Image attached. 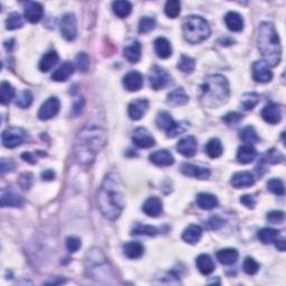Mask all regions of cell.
Wrapping results in <instances>:
<instances>
[{
	"mask_svg": "<svg viewBox=\"0 0 286 286\" xmlns=\"http://www.w3.org/2000/svg\"><path fill=\"white\" fill-rule=\"evenodd\" d=\"M98 204L107 219L115 220L121 216L126 207V195L122 179L118 172H110L104 178L99 190Z\"/></svg>",
	"mask_w": 286,
	"mask_h": 286,
	"instance_id": "cell-1",
	"label": "cell"
},
{
	"mask_svg": "<svg viewBox=\"0 0 286 286\" xmlns=\"http://www.w3.org/2000/svg\"><path fill=\"white\" fill-rule=\"evenodd\" d=\"M108 140L105 129L99 123H87L78 133L75 142V156L81 164L89 165L94 162Z\"/></svg>",
	"mask_w": 286,
	"mask_h": 286,
	"instance_id": "cell-2",
	"label": "cell"
},
{
	"mask_svg": "<svg viewBox=\"0 0 286 286\" xmlns=\"http://www.w3.org/2000/svg\"><path fill=\"white\" fill-rule=\"evenodd\" d=\"M257 45L267 65L270 67L280 65L282 59V46L278 31L272 22L263 21L258 26Z\"/></svg>",
	"mask_w": 286,
	"mask_h": 286,
	"instance_id": "cell-3",
	"label": "cell"
},
{
	"mask_svg": "<svg viewBox=\"0 0 286 286\" xmlns=\"http://www.w3.org/2000/svg\"><path fill=\"white\" fill-rule=\"evenodd\" d=\"M229 95V83L220 74L207 76L200 85V102L208 109H217L227 103Z\"/></svg>",
	"mask_w": 286,
	"mask_h": 286,
	"instance_id": "cell-4",
	"label": "cell"
},
{
	"mask_svg": "<svg viewBox=\"0 0 286 286\" xmlns=\"http://www.w3.org/2000/svg\"><path fill=\"white\" fill-rule=\"evenodd\" d=\"M210 27L204 18L189 16L182 21V34L184 39L190 44H199L210 36Z\"/></svg>",
	"mask_w": 286,
	"mask_h": 286,
	"instance_id": "cell-5",
	"label": "cell"
},
{
	"mask_svg": "<svg viewBox=\"0 0 286 286\" xmlns=\"http://www.w3.org/2000/svg\"><path fill=\"white\" fill-rule=\"evenodd\" d=\"M155 124L159 129L167 133L168 138H176L179 135H182L187 130V124L184 122H176L172 119L171 114L167 111H161L158 113L155 119Z\"/></svg>",
	"mask_w": 286,
	"mask_h": 286,
	"instance_id": "cell-6",
	"label": "cell"
},
{
	"mask_svg": "<svg viewBox=\"0 0 286 286\" xmlns=\"http://www.w3.org/2000/svg\"><path fill=\"white\" fill-rule=\"evenodd\" d=\"M27 139V133L21 128H7L1 135V142L4 147L13 149V147L19 146Z\"/></svg>",
	"mask_w": 286,
	"mask_h": 286,
	"instance_id": "cell-7",
	"label": "cell"
},
{
	"mask_svg": "<svg viewBox=\"0 0 286 286\" xmlns=\"http://www.w3.org/2000/svg\"><path fill=\"white\" fill-rule=\"evenodd\" d=\"M171 77H170L167 71L161 68L160 66H153L151 68L150 74H149V81H150V86L152 87V90L159 91L163 87L167 86Z\"/></svg>",
	"mask_w": 286,
	"mask_h": 286,
	"instance_id": "cell-8",
	"label": "cell"
},
{
	"mask_svg": "<svg viewBox=\"0 0 286 286\" xmlns=\"http://www.w3.org/2000/svg\"><path fill=\"white\" fill-rule=\"evenodd\" d=\"M61 31L64 38L72 41L77 36V20L74 13L68 12L63 16L61 20Z\"/></svg>",
	"mask_w": 286,
	"mask_h": 286,
	"instance_id": "cell-9",
	"label": "cell"
},
{
	"mask_svg": "<svg viewBox=\"0 0 286 286\" xmlns=\"http://www.w3.org/2000/svg\"><path fill=\"white\" fill-rule=\"evenodd\" d=\"M59 108H61L59 100L55 98V96H52V98L46 100L45 102L41 104L37 117H38V119L41 120V121H47V120L56 117L59 112Z\"/></svg>",
	"mask_w": 286,
	"mask_h": 286,
	"instance_id": "cell-10",
	"label": "cell"
},
{
	"mask_svg": "<svg viewBox=\"0 0 286 286\" xmlns=\"http://www.w3.org/2000/svg\"><path fill=\"white\" fill-rule=\"evenodd\" d=\"M253 77L257 83H269L273 78V72L264 61H256L253 64Z\"/></svg>",
	"mask_w": 286,
	"mask_h": 286,
	"instance_id": "cell-11",
	"label": "cell"
},
{
	"mask_svg": "<svg viewBox=\"0 0 286 286\" xmlns=\"http://www.w3.org/2000/svg\"><path fill=\"white\" fill-rule=\"evenodd\" d=\"M132 141L138 147L141 149H149L155 144L154 138L145 128H138L133 132Z\"/></svg>",
	"mask_w": 286,
	"mask_h": 286,
	"instance_id": "cell-12",
	"label": "cell"
},
{
	"mask_svg": "<svg viewBox=\"0 0 286 286\" xmlns=\"http://www.w3.org/2000/svg\"><path fill=\"white\" fill-rule=\"evenodd\" d=\"M147 110H149V101L145 99H137L129 104V118L133 120V121H139V120L144 117Z\"/></svg>",
	"mask_w": 286,
	"mask_h": 286,
	"instance_id": "cell-13",
	"label": "cell"
},
{
	"mask_svg": "<svg viewBox=\"0 0 286 286\" xmlns=\"http://www.w3.org/2000/svg\"><path fill=\"white\" fill-rule=\"evenodd\" d=\"M262 118L270 124H278L282 121L283 109L278 103H269L262 110Z\"/></svg>",
	"mask_w": 286,
	"mask_h": 286,
	"instance_id": "cell-14",
	"label": "cell"
},
{
	"mask_svg": "<svg viewBox=\"0 0 286 286\" xmlns=\"http://www.w3.org/2000/svg\"><path fill=\"white\" fill-rule=\"evenodd\" d=\"M25 18L31 24L39 22L44 16V8L39 2L27 1L24 6Z\"/></svg>",
	"mask_w": 286,
	"mask_h": 286,
	"instance_id": "cell-15",
	"label": "cell"
},
{
	"mask_svg": "<svg viewBox=\"0 0 286 286\" xmlns=\"http://www.w3.org/2000/svg\"><path fill=\"white\" fill-rule=\"evenodd\" d=\"M197 149H198V143L196 138L191 136L184 137L177 144L178 152L181 155L186 156V158H191V156L195 155Z\"/></svg>",
	"mask_w": 286,
	"mask_h": 286,
	"instance_id": "cell-16",
	"label": "cell"
},
{
	"mask_svg": "<svg viewBox=\"0 0 286 286\" xmlns=\"http://www.w3.org/2000/svg\"><path fill=\"white\" fill-rule=\"evenodd\" d=\"M181 172L187 177L197 178L200 180H206L210 177V170L207 168L199 167V165L191 164V163H183L181 165Z\"/></svg>",
	"mask_w": 286,
	"mask_h": 286,
	"instance_id": "cell-17",
	"label": "cell"
},
{
	"mask_svg": "<svg viewBox=\"0 0 286 286\" xmlns=\"http://www.w3.org/2000/svg\"><path fill=\"white\" fill-rule=\"evenodd\" d=\"M123 85L129 92H138L143 86V76L140 72L130 71L123 77Z\"/></svg>",
	"mask_w": 286,
	"mask_h": 286,
	"instance_id": "cell-18",
	"label": "cell"
},
{
	"mask_svg": "<svg viewBox=\"0 0 286 286\" xmlns=\"http://www.w3.org/2000/svg\"><path fill=\"white\" fill-rule=\"evenodd\" d=\"M150 161L158 167H169L174 163L173 155L167 150H158L149 155Z\"/></svg>",
	"mask_w": 286,
	"mask_h": 286,
	"instance_id": "cell-19",
	"label": "cell"
},
{
	"mask_svg": "<svg viewBox=\"0 0 286 286\" xmlns=\"http://www.w3.org/2000/svg\"><path fill=\"white\" fill-rule=\"evenodd\" d=\"M163 204L158 197H150L144 201L142 206V210L146 216L149 217H156L162 213Z\"/></svg>",
	"mask_w": 286,
	"mask_h": 286,
	"instance_id": "cell-20",
	"label": "cell"
},
{
	"mask_svg": "<svg viewBox=\"0 0 286 286\" xmlns=\"http://www.w3.org/2000/svg\"><path fill=\"white\" fill-rule=\"evenodd\" d=\"M25 200L21 196L17 195L11 191H1V197H0V205L1 207H12V208H20L24 206Z\"/></svg>",
	"mask_w": 286,
	"mask_h": 286,
	"instance_id": "cell-21",
	"label": "cell"
},
{
	"mask_svg": "<svg viewBox=\"0 0 286 286\" xmlns=\"http://www.w3.org/2000/svg\"><path fill=\"white\" fill-rule=\"evenodd\" d=\"M230 183L233 184V187L237 189L252 187L254 186V183H255V177H254V174L252 172L248 171L236 172L232 177Z\"/></svg>",
	"mask_w": 286,
	"mask_h": 286,
	"instance_id": "cell-22",
	"label": "cell"
},
{
	"mask_svg": "<svg viewBox=\"0 0 286 286\" xmlns=\"http://www.w3.org/2000/svg\"><path fill=\"white\" fill-rule=\"evenodd\" d=\"M196 202H197V206L199 207L200 209H204V210L215 209L218 207V204H219L217 197L208 192L198 193L197 198H196Z\"/></svg>",
	"mask_w": 286,
	"mask_h": 286,
	"instance_id": "cell-23",
	"label": "cell"
},
{
	"mask_svg": "<svg viewBox=\"0 0 286 286\" xmlns=\"http://www.w3.org/2000/svg\"><path fill=\"white\" fill-rule=\"evenodd\" d=\"M189 102V96L183 87H178L170 92L167 96V103L171 107H181Z\"/></svg>",
	"mask_w": 286,
	"mask_h": 286,
	"instance_id": "cell-24",
	"label": "cell"
},
{
	"mask_svg": "<svg viewBox=\"0 0 286 286\" xmlns=\"http://www.w3.org/2000/svg\"><path fill=\"white\" fill-rule=\"evenodd\" d=\"M141 53H142V46L140 44V41L138 40L132 41L131 44L127 45L123 50L124 57L132 64H136L140 61Z\"/></svg>",
	"mask_w": 286,
	"mask_h": 286,
	"instance_id": "cell-25",
	"label": "cell"
},
{
	"mask_svg": "<svg viewBox=\"0 0 286 286\" xmlns=\"http://www.w3.org/2000/svg\"><path fill=\"white\" fill-rule=\"evenodd\" d=\"M225 24L229 30L238 33L244 29V19L241 13L236 11H229L225 16Z\"/></svg>",
	"mask_w": 286,
	"mask_h": 286,
	"instance_id": "cell-26",
	"label": "cell"
},
{
	"mask_svg": "<svg viewBox=\"0 0 286 286\" xmlns=\"http://www.w3.org/2000/svg\"><path fill=\"white\" fill-rule=\"evenodd\" d=\"M74 70H75V67H74L73 63L71 62L63 63L62 65L53 73L52 80L55 82H65L73 75Z\"/></svg>",
	"mask_w": 286,
	"mask_h": 286,
	"instance_id": "cell-27",
	"label": "cell"
},
{
	"mask_svg": "<svg viewBox=\"0 0 286 286\" xmlns=\"http://www.w3.org/2000/svg\"><path fill=\"white\" fill-rule=\"evenodd\" d=\"M123 253L130 260H138L144 254V246L139 242H129L123 245Z\"/></svg>",
	"mask_w": 286,
	"mask_h": 286,
	"instance_id": "cell-28",
	"label": "cell"
},
{
	"mask_svg": "<svg viewBox=\"0 0 286 286\" xmlns=\"http://www.w3.org/2000/svg\"><path fill=\"white\" fill-rule=\"evenodd\" d=\"M154 50L158 57L162 59H167L172 54V47L170 41L164 37H159L154 40Z\"/></svg>",
	"mask_w": 286,
	"mask_h": 286,
	"instance_id": "cell-29",
	"label": "cell"
},
{
	"mask_svg": "<svg viewBox=\"0 0 286 286\" xmlns=\"http://www.w3.org/2000/svg\"><path fill=\"white\" fill-rule=\"evenodd\" d=\"M257 156V151L252 144H245L239 147L237 151V160L243 164L253 162Z\"/></svg>",
	"mask_w": 286,
	"mask_h": 286,
	"instance_id": "cell-30",
	"label": "cell"
},
{
	"mask_svg": "<svg viewBox=\"0 0 286 286\" xmlns=\"http://www.w3.org/2000/svg\"><path fill=\"white\" fill-rule=\"evenodd\" d=\"M201 236H202V229L200 226L198 225L188 226L182 233L183 242L190 244V245H195V244L199 242Z\"/></svg>",
	"mask_w": 286,
	"mask_h": 286,
	"instance_id": "cell-31",
	"label": "cell"
},
{
	"mask_svg": "<svg viewBox=\"0 0 286 286\" xmlns=\"http://www.w3.org/2000/svg\"><path fill=\"white\" fill-rule=\"evenodd\" d=\"M196 265L202 275H209L215 271V263L213 258L207 254H201L197 257Z\"/></svg>",
	"mask_w": 286,
	"mask_h": 286,
	"instance_id": "cell-32",
	"label": "cell"
},
{
	"mask_svg": "<svg viewBox=\"0 0 286 286\" xmlns=\"http://www.w3.org/2000/svg\"><path fill=\"white\" fill-rule=\"evenodd\" d=\"M239 254L235 248H225L217 252L216 257L219 261L220 264L223 265H233L238 260Z\"/></svg>",
	"mask_w": 286,
	"mask_h": 286,
	"instance_id": "cell-33",
	"label": "cell"
},
{
	"mask_svg": "<svg viewBox=\"0 0 286 286\" xmlns=\"http://www.w3.org/2000/svg\"><path fill=\"white\" fill-rule=\"evenodd\" d=\"M59 61V56L57 52L55 50H49L48 53H46L41 59L39 61V70L43 73L49 72L52 68L56 65Z\"/></svg>",
	"mask_w": 286,
	"mask_h": 286,
	"instance_id": "cell-34",
	"label": "cell"
},
{
	"mask_svg": "<svg viewBox=\"0 0 286 286\" xmlns=\"http://www.w3.org/2000/svg\"><path fill=\"white\" fill-rule=\"evenodd\" d=\"M16 92L10 83L3 81L0 85V103L2 105H7L15 98Z\"/></svg>",
	"mask_w": 286,
	"mask_h": 286,
	"instance_id": "cell-35",
	"label": "cell"
},
{
	"mask_svg": "<svg viewBox=\"0 0 286 286\" xmlns=\"http://www.w3.org/2000/svg\"><path fill=\"white\" fill-rule=\"evenodd\" d=\"M205 151L209 158L216 159V158H219V156L223 154L224 147H223V144H221V141L215 138V139H211L207 142V144L205 146Z\"/></svg>",
	"mask_w": 286,
	"mask_h": 286,
	"instance_id": "cell-36",
	"label": "cell"
},
{
	"mask_svg": "<svg viewBox=\"0 0 286 286\" xmlns=\"http://www.w3.org/2000/svg\"><path fill=\"white\" fill-rule=\"evenodd\" d=\"M112 9L115 16L119 18H127L132 11V4L126 0H119L112 3Z\"/></svg>",
	"mask_w": 286,
	"mask_h": 286,
	"instance_id": "cell-37",
	"label": "cell"
},
{
	"mask_svg": "<svg viewBox=\"0 0 286 286\" xmlns=\"http://www.w3.org/2000/svg\"><path fill=\"white\" fill-rule=\"evenodd\" d=\"M280 232L273 228H263L257 234V237L260 239V242L263 244H272L276 241V238H279Z\"/></svg>",
	"mask_w": 286,
	"mask_h": 286,
	"instance_id": "cell-38",
	"label": "cell"
},
{
	"mask_svg": "<svg viewBox=\"0 0 286 286\" xmlns=\"http://www.w3.org/2000/svg\"><path fill=\"white\" fill-rule=\"evenodd\" d=\"M258 102H260V95L254 93V92L244 94L241 100L242 108L245 111H252L258 104Z\"/></svg>",
	"mask_w": 286,
	"mask_h": 286,
	"instance_id": "cell-39",
	"label": "cell"
},
{
	"mask_svg": "<svg viewBox=\"0 0 286 286\" xmlns=\"http://www.w3.org/2000/svg\"><path fill=\"white\" fill-rule=\"evenodd\" d=\"M178 70L181 71L182 73H192L195 71L196 68V61L191 57L186 56V55H181V57H180L179 62H178Z\"/></svg>",
	"mask_w": 286,
	"mask_h": 286,
	"instance_id": "cell-40",
	"label": "cell"
},
{
	"mask_svg": "<svg viewBox=\"0 0 286 286\" xmlns=\"http://www.w3.org/2000/svg\"><path fill=\"white\" fill-rule=\"evenodd\" d=\"M22 25H24V18L18 12H11L6 20V28L8 30L21 28Z\"/></svg>",
	"mask_w": 286,
	"mask_h": 286,
	"instance_id": "cell-41",
	"label": "cell"
},
{
	"mask_svg": "<svg viewBox=\"0 0 286 286\" xmlns=\"http://www.w3.org/2000/svg\"><path fill=\"white\" fill-rule=\"evenodd\" d=\"M158 229L153 226L150 225H142V224H136L135 227L132 229V235H144V236L154 237L158 234Z\"/></svg>",
	"mask_w": 286,
	"mask_h": 286,
	"instance_id": "cell-42",
	"label": "cell"
},
{
	"mask_svg": "<svg viewBox=\"0 0 286 286\" xmlns=\"http://www.w3.org/2000/svg\"><path fill=\"white\" fill-rule=\"evenodd\" d=\"M181 11V3L178 0H169L164 6V12L169 18H177Z\"/></svg>",
	"mask_w": 286,
	"mask_h": 286,
	"instance_id": "cell-43",
	"label": "cell"
},
{
	"mask_svg": "<svg viewBox=\"0 0 286 286\" xmlns=\"http://www.w3.org/2000/svg\"><path fill=\"white\" fill-rule=\"evenodd\" d=\"M241 139L245 143H247V144H254V143H257L260 141V137L257 136L255 129L250 126L246 127L241 132Z\"/></svg>",
	"mask_w": 286,
	"mask_h": 286,
	"instance_id": "cell-44",
	"label": "cell"
},
{
	"mask_svg": "<svg viewBox=\"0 0 286 286\" xmlns=\"http://www.w3.org/2000/svg\"><path fill=\"white\" fill-rule=\"evenodd\" d=\"M282 161H283V155L275 149H271L270 151H267L266 153L262 156V162L263 163L276 164V163L282 162Z\"/></svg>",
	"mask_w": 286,
	"mask_h": 286,
	"instance_id": "cell-45",
	"label": "cell"
},
{
	"mask_svg": "<svg viewBox=\"0 0 286 286\" xmlns=\"http://www.w3.org/2000/svg\"><path fill=\"white\" fill-rule=\"evenodd\" d=\"M33 94L28 90L22 91L21 93L18 96V99L16 101V104L21 109H28L31 103H33Z\"/></svg>",
	"mask_w": 286,
	"mask_h": 286,
	"instance_id": "cell-46",
	"label": "cell"
},
{
	"mask_svg": "<svg viewBox=\"0 0 286 286\" xmlns=\"http://www.w3.org/2000/svg\"><path fill=\"white\" fill-rule=\"evenodd\" d=\"M267 188H269V190L271 192H273L278 196H283L285 192L284 183L281 179H276V178L271 179L270 181L267 182Z\"/></svg>",
	"mask_w": 286,
	"mask_h": 286,
	"instance_id": "cell-47",
	"label": "cell"
},
{
	"mask_svg": "<svg viewBox=\"0 0 286 286\" xmlns=\"http://www.w3.org/2000/svg\"><path fill=\"white\" fill-rule=\"evenodd\" d=\"M155 27V19L152 17H142L139 21V31L141 34L150 33Z\"/></svg>",
	"mask_w": 286,
	"mask_h": 286,
	"instance_id": "cell-48",
	"label": "cell"
},
{
	"mask_svg": "<svg viewBox=\"0 0 286 286\" xmlns=\"http://www.w3.org/2000/svg\"><path fill=\"white\" fill-rule=\"evenodd\" d=\"M243 270L248 275H255L260 271V264L252 257H246L243 264Z\"/></svg>",
	"mask_w": 286,
	"mask_h": 286,
	"instance_id": "cell-49",
	"label": "cell"
},
{
	"mask_svg": "<svg viewBox=\"0 0 286 286\" xmlns=\"http://www.w3.org/2000/svg\"><path fill=\"white\" fill-rule=\"evenodd\" d=\"M90 57L86 53H80L76 56V66L83 73H86L90 68Z\"/></svg>",
	"mask_w": 286,
	"mask_h": 286,
	"instance_id": "cell-50",
	"label": "cell"
},
{
	"mask_svg": "<svg viewBox=\"0 0 286 286\" xmlns=\"http://www.w3.org/2000/svg\"><path fill=\"white\" fill-rule=\"evenodd\" d=\"M18 183H19V186L24 189V190H28L34 183V176L30 172L21 173L19 179H18Z\"/></svg>",
	"mask_w": 286,
	"mask_h": 286,
	"instance_id": "cell-51",
	"label": "cell"
},
{
	"mask_svg": "<svg viewBox=\"0 0 286 286\" xmlns=\"http://www.w3.org/2000/svg\"><path fill=\"white\" fill-rule=\"evenodd\" d=\"M82 246L81 239L77 238L75 236H70L66 238V248L68 252L71 253H76L78 250H80Z\"/></svg>",
	"mask_w": 286,
	"mask_h": 286,
	"instance_id": "cell-52",
	"label": "cell"
},
{
	"mask_svg": "<svg viewBox=\"0 0 286 286\" xmlns=\"http://www.w3.org/2000/svg\"><path fill=\"white\" fill-rule=\"evenodd\" d=\"M243 120V115L239 114L237 112H230L228 114H226L223 118V121L228 124V126H235V124H238Z\"/></svg>",
	"mask_w": 286,
	"mask_h": 286,
	"instance_id": "cell-53",
	"label": "cell"
},
{
	"mask_svg": "<svg viewBox=\"0 0 286 286\" xmlns=\"http://www.w3.org/2000/svg\"><path fill=\"white\" fill-rule=\"evenodd\" d=\"M266 218L272 224H280V223H282V221H284L285 214L283 213V211L274 210V211H271V213L267 214Z\"/></svg>",
	"mask_w": 286,
	"mask_h": 286,
	"instance_id": "cell-54",
	"label": "cell"
},
{
	"mask_svg": "<svg viewBox=\"0 0 286 286\" xmlns=\"http://www.w3.org/2000/svg\"><path fill=\"white\" fill-rule=\"evenodd\" d=\"M206 224H207V227H208L209 229L217 230L223 227V226L225 225V220L221 219L218 216H214V217H211V218L207 221Z\"/></svg>",
	"mask_w": 286,
	"mask_h": 286,
	"instance_id": "cell-55",
	"label": "cell"
},
{
	"mask_svg": "<svg viewBox=\"0 0 286 286\" xmlns=\"http://www.w3.org/2000/svg\"><path fill=\"white\" fill-rule=\"evenodd\" d=\"M15 167V163L11 159H7V158H2L1 161H0V170H1V174L7 173Z\"/></svg>",
	"mask_w": 286,
	"mask_h": 286,
	"instance_id": "cell-56",
	"label": "cell"
},
{
	"mask_svg": "<svg viewBox=\"0 0 286 286\" xmlns=\"http://www.w3.org/2000/svg\"><path fill=\"white\" fill-rule=\"evenodd\" d=\"M241 202L248 209H254L256 205V199L251 195H244L241 197Z\"/></svg>",
	"mask_w": 286,
	"mask_h": 286,
	"instance_id": "cell-57",
	"label": "cell"
},
{
	"mask_svg": "<svg viewBox=\"0 0 286 286\" xmlns=\"http://www.w3.org/2000/svg\"><path fill=\"white\" fill-rule=\"evenodd\" d=\"M41 179L46 180V181H50V180L55 179V172L52 169L45 170V171L41 172Z\"/></svg>",
	"mask_w": 286,
	"mask_h": 286,
	"instance_id": "cell-58",
	"label": "cell"
},
{
	"mask_svg": "<svg viewBox=\"0 0 286 286\" xmlns=\"http://www.w3.org/2000/svg\"><path fill=\"white\" fill-rule=\"evenodd\" d=\"M21 158L24 159L26 162H28V163H30V164H35L37 161H36V159L34 158V155L30 153V152H25V153H22L21 154Z\"/></svg>",
	"mask_w": 286,
	"mask_h": 286,
	"instance_id": "cell-59",
	"label": "cell"
},
{
	"mask_svg": "<svg viewBox=\"0 0 286 286\" xmlns=\"http://www.w3.org/2000/svg\"><path fill=\"white\" fill-rule=\"evenodd\" d=\"M275 245H276V248H278L279 251L285 252V239L284 238H281V239L276 238Z\"/></svg>",
	"mask_w": 286,
	"mask_h": 286,
	"instance_id": "cell-60",
	"label": "cell"
},
{
	"mask_svg": "<svg viewBox=\"0 0 286 286\" xmlns=\"http://www.w3.org/2000/svg\"><path fill=\"white\" fill-rule=\"evenodd\" d=\"M82 110H83V101L81 102V100L80 101H77V102L74 104V107H73V113L77 115V114H80L82 112Z\"/></svg>",
	"mask_w": 286,
	"mask_h": 286,
	"instance_id": "cell-61",
	"label": "cell"
},
{
	"mask_svg": "<svg viewBox=\"0 0 286 286\" xmlns=\"http://www.w3.org/2000/svg\"><path fill=\"white\" fill-rule=\"evenodd\" d=\"M62 283H65V280H63L61 278H55L52 281H47V282H45L44 284H47V285H58V284H62Z\"/></svg>",
	"mask_w": 286,
	"mask_h": 286,
	"instance_id": "cell-62",
	"label": "cell"
}]
</instances>
